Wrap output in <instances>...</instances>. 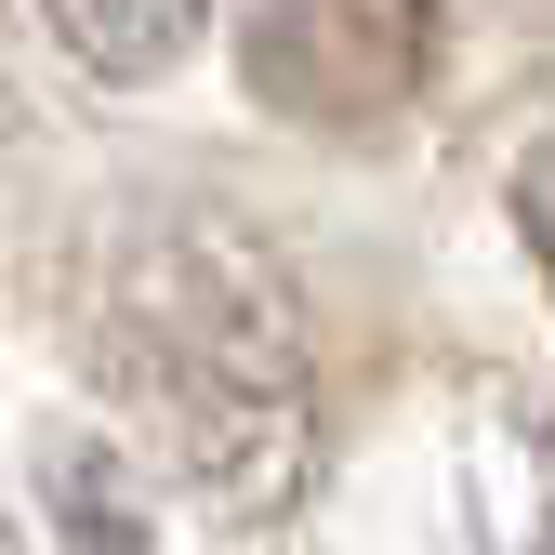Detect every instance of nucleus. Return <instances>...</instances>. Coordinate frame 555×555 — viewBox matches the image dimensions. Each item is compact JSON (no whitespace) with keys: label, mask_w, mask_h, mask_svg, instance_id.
<instances>
[{"label":"nucleus","mask_w":555,"mask_h":555,"mask_svg":"<svg viewBox=\"0 0 555 555\" xmlns=\"http://www.w3.org/2000/svg\"><path fill=\"white\" fill-rule=\"evenodd\" d=\"M516 225H529V251L555 278V132H529V159H516Z\"/></svg>","instance_id":"nucleus-6"},{"label":"nucleus","mask_w":555,"mask_h":555,"mask_svg":"<svg viewBox=\"0 0 555 555\" xmlns=\"http://www.w3.org/2000/svg\"><path fill=\"white\" fill-rule=\"evenodd\" d=\"M450 555H555V424H490L450 450Z\"/></svg>","instance_id":"nucleus-4"},{"label":"nucleus","mask_w":555,"mask_h":555,"mask_svg":"<svg viewBox=\"0 0 555 555\" xmlns=\"http://www.w3.org/2000/svg\"><path fill=\"white\" fill-rule=\"evenodd\" d=\"M93 384L185 503L278 516L318 463V358L278 251L225 212H146L93 264Z\"/></svg>","instance_id":"nucleus-1"},{"label":"nucleus","mask_w":555,"mask_h":555,"mask_svg":"<svg viewBox=\"0 0 555 555\" xmlns=\"http://www.w3.org/2000/svg\"><path fill=\"white\" fill-rule=\"evenodd\" d=\"M27 555H172V476L132 437H40L14 476Z\"/></svg>","instance_id":"nucleus-3"},{"label":"nucleus","mask_w":555,"mask_h":555,"mask_svg":"<svg viewBox=\"0 0 555 555\" xmlns=\"http://www.w3.org/2000/svg\"><path fill=\"white\" fill-rule=\"evenodd\" d=\"M53 14V40L93 66V80H159V66H185L198 53V14L212 0H40Z\"/></svg>","instance_id":"nucleus-5"},{"label":"nucleus","mask_w":555,"mask_h":555,"mask_svg":"<svg viewBox=\"0 0 555 555\" xmlns=\"http://www.w3.org/2000/svg\"><path fill=\"white\" fill-rule=\"evenodd\" d=\"M437 53V0H238V66L278 119L358 132L384 106H410Z\"/></svg>","instance_id":"nucleus-2"}]
</instances>
